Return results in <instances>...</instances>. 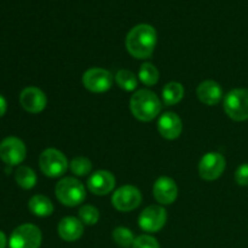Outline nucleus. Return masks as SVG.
I'll list each match as a JSON object with an SVG mask.
<instances>
[{
    "label": "nucleus",
    "instance_id": "6ab92c4d",
    "mask_svg": "<svg viewBox=\"0 0 248 248\" xmlns=\"http://www.w3.org/2000/svg\"><path fill=\"white\" fill-rule=\"evenodd\" d=\"M184 96V87L177 81H171L162 89V99L166 106H174L179 103Z\"/></svg>",
    "mask_w": 248,
    "mask_h": 248
},
{
    "label": "nucleus",
    "instance_id": "dca6fc26",
    "mask_svg": "<svg viewBox=\"0 0 248 248\" xmlns=\"http://www.w3.org/2000/svg\"><path fill=\"white\" fill-rule=\"evenodd\" d=\"M58 235L64 241L73 242L84 234V223L75 217H64L58 223Z\"/></svg>",
    "mask_w": 248,
    "mask_h": 248
},
{
    "label": "nucleus",
    "instance_id": "1a4fd4ad",
    "mask_svg": "<svg viewBox=\"0 0 248 248\" xmlns=\"http://www.w3.org/2000/svg\"><path fill=\"white\" fill-rule=\"evenodd\" d=\"M167 220V213L164 207L159 205L148 206L140 215L138 224L140 229L147 232H157L164 228Z\"/></svg>",
    "mask_w": 248,
    "mask_h": 248
},
{
    "label": "nucleus",
    "instance_id": "412c9836",
    "mask_svg": "<svg viewBox=\"0 0 248 248\" xmlns=\"http://www.w3.org/2000/svg\"><path fill=\"white\" fill-rule=\"evenodd\" d=\"M138 77H140V80L144 85H147V86H154L159 81L160 74L159 70H157V68L154 64L147 62L140 65Z\"/></svg>",
    "mask_w": 248,
    "mask_h": 248
},
{
    "label": "nucleus",
    "instance_id": "0eeeda50",
    "mask_svg": "<svg viewBox=\"0 0 248 248\" xmlns=\"http://www.w3.org/2000/svg\"><path fill=\"white\" fill-rule=\"evenodd\" d=\"M114 77L109 70L103 68H91L82 75V84L89 91L94 93L106 92L113 86Z\"/></svg>",
    "mask_w": 248,
    "mask_h": 248
},
{
    "label": "nucleus",
    "instance_id": "aec40b11",
    "mask_svg": "<svg viewBox=\"0 0 248 248\" xmlns=\"http://www.w3.org/2000/svg\"><path fill=\"white\" fill-rule=\"evenodd\" d=\"M16 183L23 189H31L36 184V174L31 167L19 166L15 172Z\"/></svg>",
    "mask_w": 248,
    "mask_h": 248
},
{
    "label": "nucleus",
    "instance_id": "bb28decb",
    "mask_svg": "<svg viewBox=\"0 0 248 248\" xmlns=\"http://www.w3.org/2000/svg\"><path fill=\"white\" fill-rule=\"evenodd\" d=\"M235 181L241 186H248V164L239 166V169L235 172Z\"/></svg>",
    "mask_w": 248,
    "mask_h": 248
},
{
    "label": "nucleus",
    "instance_id": "b1692460",
    "mask_svg": "<svg viewBox=\"0 0 248 248\" xmlns=\"http://www.w3.org/2000/svg\"><path fill=\"white\" fill-rule=\"evenodd\" d=\"M70 171L78 177H84L87 176L90 172L92 171V164L89 159L86 157H75L72 160V162L69 164Z\"/></svg>",
    "mask_w": 248,
    "mask_h": 248
},
{
    "label": "nucleus",
    "instance_id": "f3484780",
    "mask_svg": "<svg viewBox=\"0 0 248 248\" xmlns=\"http://www.w3.org/2000/svg\"><path fill=\"white\" fill-rule=\"evenodd\" d=\"M198 98L206 106H216L223 98V90L218 82L213 80H206L198 86L196 90Z\"/></svg>",
    "mask_w": 248,
    "mask_h": 248
},
{
    "label": "nucleus",
    "instance_id": "ddd939ff",
    "mask_svg": "<svg viewBox=\"0 0 248 248\" xmlns=\"http://www.w3.org/2000/svg\"><path fill=\"white\" fill-rule=\"evenodd\" d=\"M153 194L155 200L161 205H171L178 195V188L176 182L170 177H160L153 186Z\"/></svg>",
    "mask_w": 248,
    "mask_h": 248
},
{
    "label": "nucleus",
    "instance_id": "f8f14e48",
    "mask_svg": "<svg viewBox=\"0 0 248 248\" xmlns=\"http://www.w3.org/2000/svg\"><path fill=\"white\" fill-rule=\"evenodd\" d=\"M19 103L24 110L31 114H38L45 109L47 104L46 94L38 87H27L19 94Z\"/></svg>",
    "mask_w": 248,
    "mask_h": 248
},
{
    "label": "nucleus",
    "instance_id": "f257e3e1",
    "mask_svg": "<svg viewBox=\"0 0 248 248\" xmlns=\"http://www.w3.org/2000/svg\"><path fill=\"white\" fill-rule=\"evenodd\" d=\"M156 31L150 24H138L128 31L126 47L131 56L138 60H145L153 55L156 46Z\"/></svg>",
    "mask_w": 248,
    "mask_h": 248
},
{
    "label": "nucleus",
    "instance_id": "a211bd4d",
    "mask_svg": "<svg viewBox=\"0 0 248 248\" xmlns=\"http://www.w3.org/2000/svg\"><path fill=\"white\" fill-rule=\"evenodd\" d=\"M28 207L34 216L38 217H48L53 212V205L48 198L44 195H34L29 200Z\"/></svg>",
    "mask_w": 248,
    "mask_h": 248
},
{
    "label": "nucleus",
    "instance_id": "9d476101",
    "mask_svg": "<svg viewBox=\"0 0 248 248\" xmlns=\"http://www.w3.org/2000/svg\"><path fill=\"white\" fill-rule=\"evenodd\" d=\"M24 143L17 137H7L0 143V159L9 166H16L26 159Z\"/></svg>",
    "mask_w": 248,
    "mask_h": 248
},
{
    "label": "nucleus",
    "instance_id": "9b49d317",
    "mask_svg": "<svg viewBox=\"0 0 248 248\" xmlns=\"http://www.w3.org/2000/svg\"><path fill=\"white\" fill-rule=\"evenodd\" d=\"M225 170V159L220 153H207L199 164V174L205 181H215L219 178Z\"/></svg>",
    "mask_w": 248,
    "mask_h": 248
},
{
    "label": "nucleus",
    "instance_id": "f03ea898",
    "mask_svg": "<svg viewBox=\"0 0 248 248\" xmlns=\"http://www.w3.org/2000/svg\"><path fill=\"white\" fill-rule=\"evenodd\" d=\"M130 108L133 116L140 121L149 123L161 111L159 97L150 90H138L130 99Z\"/></svg>",
    "mask_w": 248,
    "mask_h": 248
},
{
    "label": "nucleus",
    "instance_id": "7ed1b4c3",
    "mask_svg": "<svg viewBox=\"0 0 248 248\" xmlns=\"http://www.w3.org/2000/svg\"><path fill=\"white\" fill-rule=\"evenodd\" d=\"M56 198L62 205L68 207H75L84 202L86 198V190L80 181L73 177H65L61 179L55 188Z\"/></svg>",
    "mask_w": 248,
    "mask_h": 248
},
{
    "label": "nucleus",
    "instance_id": "393cba45",
    "mask_svg": "<svg viewBox=\"0 0 248 248\" xmlns=\"http://www.w3.org/2000/svg\"><path fill=\"white\" fill-rule=\"evenodd\" d=\"M79 218L84 224L93 225L98 222L99 212L94 206L85 205L79 210Z\"/></svg>",
    "mask_w": 248,
    "mask_h": 248
},
{
    "label": "nucleus",
    "instance_id": "6e6552de",
    "mask_svg": "<svg viewBox=\"0 0 248 248\" xmlns=\"http://www.w3.org/2000/svg\"><path fill=\"white\" fill-rule=\"evenodd\" d=\"M140 202H142V194L133 186H121L111 196V203L120 212H130L136 210Z\"/></svg>",
    "mask_w": 248,
    "mask_h": 248
},
{
    "label": "nucleus",
    "instance_id": "20e7f679",
    "mask_svg": "<svg viewBox=\"0 0 248 248\" xmlns=\"http://www.w3.org/2000/svg\"><path fill=\"white\" fill-rule=\"evenodd\" d=\"M39 166L41 172L50 178L63 176L68 169V160L65 155L55 148L45 149L39 157Z\"/></svg>",
    "mask_w": 248,
    "mask_h": 248
},
{
    "label": "nucleus",
    "instance_id": "4be33fe9",
    "mask_svg": "<svg viewBox=\"0 0 248 248\" xmlns=\"http://www.w3.org/2000/svg\"><path fill=\"white\" fill-rule=\"evenodd\" d=\"M115 81L119 87L125 91H133L137 87L138 81L136 75L127 69H120L115 75Z\"/></svg>",
    "mask_w": 248,
    "mask_h": 248
},
{
    "label": "nucleus",
    "instance_id": "5701e85b",
    "mask_svg": "<svg viewBox=\"0 0 248 248\" xmlns=\"http://www.w3.org/2000/svg\"><path fill=\"white\" fill-rule=\"evenodd\" d=\"M113 240L115 241V244H118L119 246L123 248H130L133 246V242H135V235L131 232L130 229L124 227L116 228L113 232Z\"/></svg>",
    "mask_w": 248,
    "mask_h": 248
},
{
    "label": "nucleus",
    "instance_id": "a878e982",
    "mask_svg": "<svg viewBox=\"0 0 248 248\" xmlns=\"http://www.w3.org/2000/svg\"><path fill=\"white\" fill-rule=\"evenodd\" d=\"M132 248H160L159 242L150 235H140L133 242Z\"/></svg>",
    "mask_w": 248,
    "mask_h": 248
},
{
    "label": "nucleus",
    "instance_id": "4468645a",
    "mask_svg": "<svg viewBox=\"0 0 248 248\" xmlns=\"http://www.w3.org/2000/svg\"><path fill=\"white\" fill-rule=\"evenodd\" d=\"M87 188L94 195H107L115 188V177L109 171H97L87 181Z\"/></svg>",
    "mask_w": 248,
    "mask_h": 248
},
{
    "label": "nucleus",
    "instance_id": "39448f33",
    "mask_svg": "<svg viewBox=\"0 0 248 248\" xmlns=\"http://www.w3.org/2000/svg\"><path fill=\"white\" fill-rule=\"evenodd\" d=\"M224 110L235 121L248 120V89H235L224 98Z\"/></svg>",
    "mask_w": 248,
    "mask_h": 248
},
{
    "label": "nucleus",
    "instance_id": "c85d7f7f",
    "mask_svg": "<svg viewBox=\"0 0 248 248\" xmlns=\"http://www.w3.org/2000/svg\"><path fill=\"white\" fill-rule=\"evenodd\" d=\"M6 247V236L2 232H0V248Z\"/></svg>",
    "mask_w": 248,
    "mask_h": 248
},
{
    "label": "nucleus",
    "instance_id": "2eb2a0df",
    "mask_svg": "<svg viewBox=\"0 0 248 248\" xmlns=\"http://www.w3.org/2000/svg\"><path fill=\"white\" fill-rule=\"evenodd\" d=\"M157 130L160 135L166 140H176L181 136L183 124L181 118L176 113H165L160 116L157 123Z\"/></svg>",
    "mask_w": 248,
    "mask_h": 248
},
{
    "label": "nucleus",
    "instance_id": "423d86ee",
    "mask_svg": "<svg viewBox=\"0 0 248 248\" xmlns=\"http://www.w3.org/2000/svg\"><path fill=\"white\" fill-rule=\"evenodd\" d=\"M41 232L34 224H22L12 232L10 248H39L41 245Z\"/></svg>",
    "mask_w": 248,
    "mask_h": 248
},
{
    "label": "nucleus",
    "instance_id": "cd10ccee",
    "mask_svg": "<svg viewBox=\"0 0 248 248\" xmlns=\"http://www.w3.org/2000/svg\"><path fill=\"white\" fill-rule=\"evenodd\" d=\"M6 108H7V104H6V99L0 94V118L6 113Z\"/></svg>",
    "mask_w": 248,
    "mask_h": 248
}]
</instances>
